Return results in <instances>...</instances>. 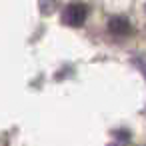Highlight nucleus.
Wrapping results in <instances>:
<instances>
[{
	"mask_svg": "<svg viewBox=\"0 0 146 146\" xmlns=\"http://www.w3.org/2000/svg\"><path fill=\"white\" fill-rule=\"evenodd\" d=\"M110 32L112 34H116V36H126L128 32H130V22L124 18V16H114L112 20H110Z\"/></svg>",
	"mask_w": 146,
	"mask_h": 146,
	"instance_id": "f03ea898",
	"label": "nucleus"
},
{
	"mask_svg": "<svg viewBox=\"0 0 146 146\" xmlns=\"http://www.w3.org/2000/svg\"><path fill=\"white\" fill-rule=\"evenodd\" d=\"M86 16H88V8H86L82 2H72V4H68V6L64 8V12H62V22L68 24V26L78 28V26L84 24Z\"/></svg>",
	"mask_w": 146,
	"mask_h": 146,
	"instance_id": "f257e3e1",
	"label": "nucleus"
}]
</instances>
